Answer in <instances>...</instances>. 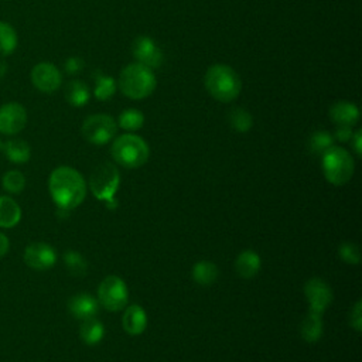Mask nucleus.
<instances>
[{
    "label": "nucleus",
    "mask_w": 362,
    "mask_h": 362,
    "mask_svg": "<svg viewBox=\"0 0 362 362\" xmlns=\"http://www.w3.org/2000/svg\"><path fill=\"white\" fill-rule=\"evenodd\" d=\"M228 123L229 126L239 133H246L252 129L253 126V117L252 115L243 109V107H233L228 112Z\"/></svg>",
    "instance_id": "obj_24"
},
{
    "label": "nucleus",
    "mask_w": 362,
    "mask_h": 362,
    "mask_svg": "<svg viewBox=\"0 0 362 362\" xmlns=\"http://www.w3.org/2000/svg\"><path fill=\"white\" fill-rule=\"evenodd\" d=\"M328 115L337 126H354L359 120V109L348 100H338L331 105Z\"/></svg>",
    "instance_id": "obj_14"
},
{
    "label": "nucleus",
    "mask_w": 362,
    "mask_h": 362,
    "mask_svg": "<svg viewBox=\"0 0 362 362\" xmlns=\"http://www.w3.org/2000/svg\"><path fill=\"white\" fill-rule=\"evenodd\" d=\"M338 253H339V257L348 264H358L359 260H361L359 247L352 242L341 243V246L338 249Z\"/></svg>",
    "instance_id": "obj_31"
},
{
    "label": "nucleus",
    "mask_w": 362,
    "mask_h": 362,
    "mask_svg": "<svg viewBox=\"0 0 362 362\" xmlns=\"http://www.w3.org/2000/svg\"><path fill=\"white\" fill-rule=\"evenodd\" d=\"M129 291L126 283L117 276L105 277L98 287V300L107 311H120L127 304Z\"/></svg>",
    "instance_id": "obj_7"
},
{
    "label": "nucleus",
    "mask_w": 362,
    "mask_h": 362,
    "mask_svg": "<svg viewBox=\"0 0 362 362\" xmlns=\"http://www.w3.org/2000/svg\"><path fill=\"white\" fill-rule=\"evenodd\" d=\"M24 262L34 270H48L57 262V253L45 242H34L24 250Z\"/></svg>",
    "instance_id": "obj_12"
},
{
    "label": "nucleus",
    "mask_w": 362,
    "mask_h": 362,
    "mask_svg": "<svg viewBox=\"0 0 362 362\" xmlns=\"http://www.w3.org/2000/svg\"><path fill=\"white\" fill-rule=\"evenodd\" d=\"M304 294L308 301V311L317 313V314H324L327 307L332 303L334 294L328 283H325L320 277H313L310 279L305 286H304Z\"/></svg>",
    "instance_id": "obj_9"
},
{
    "label": "nucleus",
    "mask_w": 362,
    "mask_h": 362,
    "mask_svg": "<svg viewBox=\"0 0 362 362\" xmlns=\"http://www.w3.org/2000/svg\"><path fill=\"white\" fill-rule=\"evenodd\" d=\"M331 146H334V137L325 130H317L308 139V150L315 156H322Z\"/></svg>",
    "instance_id": "obj_26"
},
{
    "label": "nucleus",
    "mask_w": 362,
    "mask_h": 362,
    "mask_svg": "<svg viewBox=\"0 0 362 362\" xmlns=\"http://www.w3.org/2000/svg\"><path fill=\"white\" fill-rule=\"evenodd\" d=\"M352 134H354V132H352L351 126H338L332 137L337 139L338 141L345 143V141H349L352 139Z\"/></svg>",
    "instance_id": "obj_33"
},
{
    "label": "nucleus",
    "mask_w": 362,
    "mask_h": 362,
    "mask_svg": "<svg viewBox=\"0 0 362 362\" xmlns=\"http://www.w3.org/2000/svg\"><path fill=\"white\" fill-rule=\"evenodd\" d=\"M27 124V110L17 102H8L0 106V133L17 134Z\"/></svg>",
    "instance_id": "obj_10"
},
{
    "label": "nucleus",
    "mask_w": 362,
    "mask_h": 362,
    "mask_svg": "<svg viewBox=\"0 0 362 362\" xmlns=\"http://www.w3.org/2000/svg\"><path fill=\"white\" fill-rule=\"evenodd\" d=\"M8 247H10L8 238L0 232V257H3L8 252Z\"/></svg>",
    "instance_id": "obj_36"
},
{
    "label": "nucleus",
    "mask_w": 362,
    "mask_h": 362,
    "mask_svg": "<svg viewBox=\"0 0 362 362\" xmlns=\"http://www.w3.org/2000/svg\"><path fill=\"white\" fill-rule=\"evenodd\" d=\"M219 276V269L215 263L208 260H201L192 267V279L201 286H209L216 281Z\"/></svg>",
    "instance_id": "obj_23"
},
{
    "label": "nucleus",
    "mask_w": 362,
    "mask_h": 362,
    "mask_svg": "<svg viewBox=\"0 0 362 362\" xmlns=\"http://www.w3.org/2000/svg\"><path fill=\"white\" fill-rule=\"evenodd\" d=\"M68 308H69V313L75 318L86 320V318L95 317L98 314L99 304H98V300L95 297H92L90 294L81 293V294L71 297V300L68 301Z\"/></svg>",
    "instance_id": "obj_15"
},
{
    "label": "nucleus",
    "mask_w": 362,
    "mask_h": 362,
    "mask_svg": "<svg viewBox=\"0 0 362 362\" xmlns=\"http://www.w3.org/2000/svg\"><path fill=\"white\" fill-rule=\"evenodd\" d=\"M31 82L38 90L52 93L61 86L62 75L54 64L40 62L31 69Z\"/></svg>",
    "instance_id": "obj_11"
},
{
    "label": "nucleus",
    "mask_w": 362,
    "mask_h": 362,
    "mask_svg": "<svg viewBox=\"0 0 362 362\" xmlns=\"http://www.w3.org/2000/svg\"><path fill=\"white\" fill-rule=\"evenodd\" d=\"M322 171L328 182L334 185L346 184L355 170L352 156L342 147L331 146L322 156Z\"/></svg>",
    "instance_id": "obj_5"
},
{
    "label": "nucleus",
    "mask_w": 362,
    "mask_h": 362,
    "mask_svg": "<svg viewBox=\"0 0 362 362\" xmlns=\"http://www.w3.org/2000/svg\"><path fill=\"white\" fill-rule=\"evenodd\" d=\"M83 322L79 327V335L82 341L88 345H96L99 344L105 337V327L103 324L96 320L95 317L82 320Z\"/></svg>",
    "instance_id": "obj_20"
},
{
    "label": "nucleus",
    "mask_w": 362,
    "mask_h": 362,
    "mask_svg": "<svg viewBox=\"0 0 362 362\" xmlns=\"http://www.w3.org/2000/svg\"><path fill=\"white\" fill-rule=\"evenodd\" d=\"M48 189L59 211H71L82 204L86 195V184L79 171L72 167L55 168L48 180Z\"/></svg>",
    "instance_id": "obj_1"
},
{
    "label": "nucleus",
    "mask_w": 362,
    "mask_h": 362,
    "mask_svg": "<svg viewBox=\"0 0 362 362\" xmlns=\"http://www.w3.org/2000/svg\"><path fill=\"white\" fill-rule=\"evenodd\" d=\"M260 264H262L260 256L255 250H250V249L240 252L235 260L236 273L242 279L255 277L260 270Z\"/></svg>",
    "instance_id": "obj_17"
},
{
    "label": "nucleus",
    "mask_w": 362,
    "mask_h": 362,
    "mask_svg": "<svg viewBox=\"0 0 362 362\" xmlns=\"http://www.w3.org/2000/svg\"><path fill=\"white\" fill-rule=\"evenodd\" d=\"M3 151H4V156L11 163H16V164L27 163L31 156L30 146L21 139H11L6 141V144L3 146Z\"/></svg>",
    "instance_id": "obj_21"
},
{
    "label": "nucleus",
    "mask_w": 362,
    "mask_h": 362,
    "mask_svg": "<svg viewBox=\"0 0 362 362\" xmlns=\"http://www.w3.org/2000/svg\"><path fill=\"white\" fill-rule=\"evenodd\" d=\"M1 184L6 191H8L11 194H18L24 189L25 178H24L23 173H20L17 170H10L3 175Z\"/></svg>",
    "instance_id": "obj_30"
},
{
    "label": "nucleus",
    "mask_w": 362,
    "mask_h": 362,
    "mask_svg": "<svg viewBox=\"0 0 362 362\" xmlns=\"http://www.w3.org/2000/svg\"><path fill=\"white\" fill-rule=\"evenodd\" d=\"M110 153L113 160L126 168L141 167L150 156L147 143L140 136L133 133L119 136L113 141Z\"/></svg>",
    "instance_id": "obj_4"
},
{
    "label": "nucleus",
    "mask_w": 362,
    "mask_h": 362,
    "mask_svg": "<svg viewBox=\"0 0 362 362\" xmlns=\"http://www.w3.org/2000/svg\"><path fill=\"white\" fill-rule=\"evenodd\" d=\"M21 219L20 205L10 197H0V228H13Z\"/></svg>",
    "instance_id": "obj_19"
},
{
    "label": "nucleus",
    "mask_w": 362,
    "mask_h": 362,
    "mask_svg": "<svg viewBox=\"0 0 362 362\" xmlns=\"http://www.w3.org/2000/svg\"><path fill=\"white\" fill-rule=\"evenodd\" d=\"M300 335L305 342H317L322 335V315L308 311L307 317L301 321Z\"/></svg>",
    "instance_id": "obj_18"
},
{
    "label": "nucleus",
    "mask_w": 362,
    "mask_h": 362,
    "mask_svg": "<svg viewBox=\"0 0 362 362\" xmlns=\"http://www.w3.org/2000/svg\"><path fill=\"white\" fill-rule=\"evenodd\" d=\"M204 83L208 93L222 103L235 100L242 89L239 75L233 68L225 64L211 65L205 72Z\"/></svg>",
    "instance_id": "obj_2"
},
{
    "label": "nucleus",
    "mask_w": 362,
    "mask_h": 362,
    "mask_svg": "<svg viewBox=\"0 0 362 362\" xmlns=\"http://www.w3.org/2000/svg\"><path fill=\"white\" fill-rule=\"evenodd\" d=\"M143 124H144V115L139 109H134V107L126 109L119 116V126L124 130L134 132L141 129Z\"/></svg>",
    "instance_id": "obj_29"
},
{
    "label": "nucleus",
    "mask_w": 362,
    "mask_h": 362,
    "mask_svg": "<svg viewBox=\"0 0 362 362\" xmlns=\"http://www.w3.org/2000/svg\"><path fill=\"white\" fill-rule=\"evenodd\" d=\"M82 68H83V61L78 57H71L65 61V71L71 75L79 72Z\"/></svg>",
    "instance_id": "obj_34"
},
{
    "label": "nucleus",
    "mask_w": 362,
    "mask_h": 362,
    "mask_svg": "<svg viewBox=\"0 0 362 362\" xmlns=\"http://www.w3.org/2000/svg\"><path fill=\"white\" fill-rule=\"evenodd\" d=\"M117 85L122 93L127 98L144 99L154 92L157 79L153 69L140 62H133L122 69Z\"/></svg>",
    "instance_id": "obj_3"
},
{
    "label": "nucleus",
    "mask_w": 362,
    "mask_h": 362,
    "mask_svg": "<svg viewBox=\"0 0 362 362\" xmlns=\"http://www.w3.org/2000/svg\"><path fill=\"white\" fill-rule=\"evenodd\" d=\"M120 184V174L115 164L105 161L96 165L89 178V187L92 194L99 201H105L107 206L113 205L115 194Z\"/></svg>",
    "instance_id": "obj_6"
},
{
    "label": "nucleus",
    "mask_w": 362,
    "mask_h": 362,
    "mask_svg": "<svg viewBox=\"0 0 362 362\" xmlns=\"http://www.w3.org/2000/svg\"><path fill=\"white\" fill-rule=\"evenodd\" d=\"M349 324L351 327L356 331L361 332L362 331V303L356 301L352 311H351V317H349Z\"/></svg>",
    "instance_id": "obj_32"
},
{
    "label": "nucleus",
    "mask_w": 362,
    "mask_h": 362,
    "mask_svg": "<svg viewBox=\"0 0 362 362\" xmlns=\"http://www.w3.org/2000/svg\"><path fill=\"white\" fill-rule=\"evenodd\" d=\"M351 141H352V144H354V150H355L356 156H361V154H362V132H361V130H356V132L352 134Z\"/></svg>",
    "instance_id": "obj_35"
},
{
    "label": "nucleus",
    "mask_w": 362,
    "mask_h": 362,
    "mask_svg": "<svg viewBox=\"0 0 362 362\" xmlns=\"http://www.w3.org/2000/svg\"><path fill=\"white\" fill-rule=\"evenodd\" d=\"M0 148H1V143H0Z\"/></svg>",
    "instance_id": "obj_38"
},
{
    "label": "nucleus",
    "mask_w": 362,
    "mask_h": 362,
    "mask_svg": "<svg viewBox=\"0 0 362 362\" xmlns=\"http://www.w3.org/2000/svg\"><path fill=\"white\" fill-rule=\"evenodd\" d=\"M117 130V124L115 119L109 115L96 113L85 119L82 124L83 137L96 146H103L109 143Z\"/></svg>",
    "instance_id": "obj_8"
},
{
    "label": "nucleus",
    "mask_w": 362,
    "mask_h": 362,
    "mask_svg": "<svg viewBox=\"0 0 362 362\" xmlns=\"http://www.w3.org/2000/svg\"><path fill=\"white\" fill-rule=\"evenodd\" d=\"M6 71H7V65L3 61H0V78H3Z\"/></svg>",
    "instance_id": "obj_37"
},
{
    "label": "nucleus",
    "mask_w": 362,
    "mask_h": 362,
    "mask_svg": "<svg viewBox=\"0 0 362 362\" xmlns=\"http://www.w3.org/2000/svg\"><path fill=\"white\" fill-rule=\"evenodd\" d=\"M122 325L129 335H140L147 327V315L143 307L137 304L129 305L122 317Z\"/></svg>",
    "instance_id": "obj_16"
},
{
    "label": "nucleus",
    "mask_w": 362,
    "mask_h": 362,
    "mask_svg": "<svg viewBox=\"0 0 362 362\" xmlns=\"http://www.w3.org/2000/svg\"><path fill=\"white\" fill-rule=\"evenodd\" d=\"M90 90L86 83L81 81H71L65 88V99L75 107H82L89 102Z\"/></svg>",
    "instance_id": "obj_22"
},
{
    "label": "nucleus",
    "mask_w": 362,
    "mask_h": 362,
    "mask_svg": "<svg viewBox=\"0 0 362 362\" xmlns=\"http://www.w3.org/2000/svg\"><path fill=\"white\" fill-rule=\"evenodd\" d=\"M132 52L137 62L146 65L150 69L158 68L164 59L163 51L157 47L154 40L146 35H140L133 41Z\"/></svg>",
    "instance_id": "obj_13"
},
{
    "label": "nucleus",
    "mask_w": 362,
    "mask_h": 362,
    "mask_svg": "<svg viewBox=\"0 0 362 362\" xmlns=\"http://www.w3.org/2000/svg\"><path fill=\"white\" fill-rule=\"evenodd\" d=\"M64 263L66 266V270L75 277H83L88 272V263L79 252H75V250L65 252Z\"/></svg>",
    "instance_id": "obj_27"
},
{
    "label": "nucleus",
    "mask_w": 362,
    "mask_h": 362,
    "mask_svg": "<svg viewBox=\"0 0 362 362\" xmlns=\"http://www.w3.org/2000/svg\"><path fill=\"white\" fill-rule=\"evenodd\" d=\"M115 92H116V82L112 76L105 74L96 75L95 89H93V95L96 99L107 100L115 95Z\"/></svg>",
    "instance_id": "obj_28"
},
{
    "label": "nucleus",
    "mask_w": 362,
    "mask_h": 362,
    "mask_svg": "<svg viewBox=\"0 0 362 362\" xmlns=\"http://www.w3.org/2000/svg\"><path fill=\"white\" fill-rule=\"evenodd\" d=\"M17 47L16 30L4 21H0V57H7L14 52Z\"/></svg>",
    "instance_id": "obj_25"
}]
</instances>
